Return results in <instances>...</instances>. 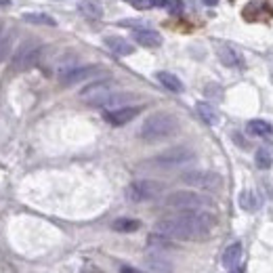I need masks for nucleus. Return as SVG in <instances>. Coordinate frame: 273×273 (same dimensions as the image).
Segmentation results:
<instances>
[{
  "instance_id": "24",
  "label": "nucleus",
  "mask_w": 273,
  "mask_h": 273,
  "mask_svg": "<svg viewBox=\"0 0 273 273\" xmlns=\"http://www.w3.org/2000/svg\"><path fill=\"white\" fill-rule=\"evenodd\" d=\"M139 227H141V223L135 221V218H118V221H113V229L120 233H133Z\"/></svg>"
},
{
  "instance_id": "32",
  "label": "nucleus",
  "mask_w": 273,
  "mask_h": 273,
  "mask_svg": "<svg viewBox=\"0 0 273 273\" xmlns=\"http://www.w3.org/2000/svg\"><path fill=\"white\" fill-rule=\"evenodd\" d=\"M11 4V0H0V6H8Z\"/></svg>"
},
{
  "instance_id": "17",
  "label": "nucleus",
  "mask_w": 273,
  "mask_h": 273,
  "mask_svg": "<svg viewBox=\"0 0 273 273\" xmlns=\"http://www.w3.org/2000/svg\"><path fill=\"white\" fill-rule=\"evenodd\" d=\"M240 208L246 210V213H257V210L261 208V200L259 196L254 193L252 189H244L240 193Z\"/></svg>"
},
{
  "instance_id": "12",
  "label": "nucleus",
  "mask_w": 273,
  "mask_h": 273,
  "mask_svg": "<svg viewBox=\"0 0 273 273\" xmlns=\"http://www.w3.org/2000/svg\"><path fill=\"white\" fill-rule=\"evenodd\" d=\"M133 38H135V42H139L141 47H147V49H156V47L162 45L160 32H156L152 28H135Z\"/></svg>"
},
{
  "instance_id": "21",
  "label": "nucleus",
  "mask_w": 273,
  "mask_h": 273,
  "mask_svg": "<svg viewBox=\"0 0 273 273\" xmlns=\"http://www.w3.org/2000/svg\"><path fill=\"white\" fill-rule=\"evenodd\" d=\"M21 19L30 25H47V28H55L57 25V21L47 13H23Z\"/></svg>"
},
{
  "instance_id": "11",
  "label": "nucleus",
  "mask_w": 273,
  "mask_h": 273,
  "mask_svg": "<svg viewBox=\"0 0 273 273\" xmlns=\"http://www.w3.org/2000/svg\"><path fill=\"white\" fill-rule=\"evenodd\" d=\"M103 69L99 65H82V67H74L69 69V72H65L63 76H61V82H63L65 86H72V84H78V82H84L89 80V78L101 74Z\"/></svg>"
},
{
  "instance_id": "30",
  "label": "nucleus",
  "mask_w": 273,
  "mask_h": 273,
  "mask_svg": "<svg viewBox=\"0 0 273 273\" xmlns=\"http://www.w3.org/2000/svg\"><path fill=\"white\" fill-rule=\"evenodd\" d=\"M120 273H143V271H139V269H133V267H122Z\"/></svg>"
},
{
  "instance_id": "7",
  "label": "nucleus",
  "mask_w": 273,
  "mask_h": 273,
  "mask_svg": "<svg viewBox=\"0 0 273 273\" xmlns=\"http://www.w3.org/2000/svg\"><path fill=\"white\" fill-rule=\"evenodd\" d=\"M113 93V82L111 80H99L89 84L86 89H82L80 99L89 105H95V108H103V103L108 101V97Z\"/></svg>"
},
{
  "instance_id": "19",
  "label": "nucleus",
  "mask_w": 273,
  "mask_h": 273,
  "mask_svg": "<svg viewBox=\"0 0 273 273\" xmlns=\"http://www.w3.org/2000/svg\"><path fill=\"white\" fill-rule=\"evenodd\" d=\"M240 257H242V242H233L231 246H227L223 252V267H227V269L235 267Z\"/></svg>"
},
{
  "instance_id": "9",
  "label": "nucleus",
  "mask_w": 273,
  "mask_h": 273,
  "mask_svg": "<svg viewBox=\"0 0 273 273\" xmlns=\"http://www.w3.org/2000/svg\"><path fill=\"white\" fill-rule=\"evenodd\" d=\"M242 17L246 21H269L271 17H273V8L269 2H265V0H250L248 4L244 6V11H242Z\"/></svg>"
},
{
  "instance_id": "16",
  "label": "nucleus",
  "mask_w": 273,
  "mask_h": 273,
  "mask_svg": "<svg viewBox=\"0 0 273 273\" xmlns=\"http://www.w3.org/2000/svg\"><path fill=\"white\" fill-rule=\"evenodd\" d=\"M217 55H218V59H221L227 67H237V65L242 63L240 55H237V53L229 45H217Z\"/></svg>"
},
{
  "instance_id": "4",
  "label": "nucleus",
  "mask_w": 273,
  "mask_h": 273,
  "mask_svg": "<svg viewBox=\"0 0 273 273\" xmlns=\"http://www.w3.org/2000/svg\"><path fill=\"white\" fill-rule=\"evenodd\" d=\"M164 204L174 210H204L213 206V200L196 191H174L166 198Z\"/></svg>"
},
{
  "instance_id": "3",
  "label": "nucleus",
  "mask_w": 273,
  "mask_h": 273,
  "mask_svg": "<svg viewBox=\"0 0 273 273\" xmlns=\"http://www.w3.org/2000/svg\"><path fill=\"white\" fill-rule=\"evenodd\" d=\"M196 160V152L187 145H177V147H170V149H164L162 154L154 156L149 164L158 166V168H177V166L183 164H189Z\"/></svg>"
},
{
  "instance_id": "29",
  "label": "nucleus",
  "mask_w": 273,
  "mask_h": 273,
  "mask_svg": "<svg viewBox=\"0 0 273 273\" xmlns=\"http://www.w3.org/2000/svg\"><path fill=\"white\" fill-rule=\"evenodd\" d=\"M229 273H246V267L244 265H235V267L229 269Z\"/></svg>"
},
{
  "instance_id": "1",
  "label": "nucleus",
  "mask_w": 273,
  "mask_h": 273,
  "mask_svg": "<svg viewBox=\"0 0 273 273\" xmlns=\"http://www.w3.org/2000/svg\"><path fill=\"white\" fill-rule=\"evenodd\" d=\"M217 227V217L206 210H181L179 215L160 218L156 233L170 240H204Z\"/></svg>"
},
{
  "instance_id": "31",
  "label": "nucleus",
  "mask_w": 273,
  "mask_h": 273,
  "mask_svg": "<svg viewBox=\"0 0 273 273\" xmlns=\"http://www.w3.org/2000/svg\"><path fill=\"white\" fill-rule=\"evenodd\" d=\"M154 6H166V0H154Z\"/></svg>"
},
{
  "instance_id": "23",
  "label": "nucleus",
  "mask_w": 273,
  "mask_h": 273,
  "mask_svg": "<svg viewBox=\"0 0 273 273\" xmlns=\"http://www.w3.org/2000/svg\"><path fill=\"white\" fill-rule=\"evenodd\" d=\"M248 133L250 135H257V137H271L273 135V128L269 122L265 120H250L248 122Z\"/></svg>"
},
{
  "instance_id": "18",
  "label": "nucleus",
  "mask_w": 273,
  "mask_h": 273,
  "mask_svg": "<svg viewBox=\"0 0 273 273\" xmlns=\"http://www.w3.org/2000/svg\"><path fill=\"white\" fill-rule=\"evenodd\" d=\"M196 111H198V116H200L202 120H204L208 126H217V124H218V120H221L213 105H208V103H204V101H200V103L196 105Z\"/></svg>"
},
{
  "instance_id": "14",
  "label": "nucleus",
  "mask_w": 273,
  "mask_h": 273,
  "mask_svg": "<svg viewBox=\"0 0 273 273\" xmlns=\"http://www.w3.org/2000/svg\"><path fill=\"white\" fill-rule=\"evenodd\" d=\"M105 47H108L111 53H116V55H130V53L135 51V47L130 45L128 40H124V38H120V36H108L105 38Z\"/></svg>"
},
{
  "instance_id": "25",
  "label": "nucleus",
  "mask_w": 273,
  "mask_h": 273,
  "mask_svg": "<svg viewBox=\"0 0 273 273\" xmlns=\"http://www.w3.org/2000/svg\"><path fill=\"white\" fill-rule=\"evenodd\" d=\"M271 164H273V156H271V152L269 149H259L257 152V166L261 170H267V168H271Z\"/></svg>"
},
{
  "instance_id": "8",
  "label": "nucleus",
  "mask_w": 273,
  "mask_h": 273,
  "mask_svg": "<svg viewBox=\"0 0 273 273\" xmlns=\"http://www.w3.org/2000/svg\"><path fill=\"white\" fill-rule=\"evenodd\" d=\"M183 183L191 185V187H198V189H221L223 179L221 174L217 172H208V170H191V172H185L181 177Z\"/></svg>"
},
{
  "instance_id": "20",
  "label": "nucleus",
  "mask_w": 273,
  "mask_h": 273,
  "mask_svg": "<svg viewBox=\"0 0 273 273\" xmlns=\"http://www.w3.org/2000/svg\"><path fill=\"white\" fill-rule=\"evenodd\" d=\"M156 78H158V82H160L164 89H168L172 93H183V82L174 74H170V72H158Z\"/></svg>"
},
{
  "instance_id": "13",
  "label": "nucleus",
  "mask_w": 273,
  "mask_h": 273,
  "mask_svg": "<svg viewBox=\"0 0 273 273\" xmlns=\"http://www.w3.org/2000/svg\"><path fill=\"white\" fill-rule=\"evenodd\" d=\"M145 267L149 273H172L174 267L168 259H164L162 254H147L145 257Z\"/></svg>"
},
{
  "instance_id": "26",
  "label": "nucleus",
  "mask_w": 273,
  "mask_h": 273,
  "mask_svg": "<svg viewBox=\"0 0 273 273\" xmlns=\"http://www.w3.org/2000/svg\"><path fill=\"white\" fill-rule=\"evenodd\" d=\"M166 8H168L170 13L179 15L183 11V2H181V0H166Z\"/></svg>"
},
{
  "instance_id": "2",
  "label": "nucleus",
  "mask_w": 273,
  "mask_h": 273,
  "mask_svg": "<svg viewBox=\"0 0 273 273\" xmlns=\"http://www.w3.org/2000/svg\"><path fill=\"white\" fill-rule=\"evenodd\" d=\"M177 130H179V120L174 118L172 113L158 111V113H152V116L141 124L139 137L147 141V143H156V141L172 137Z\"/></svg>"
},
{
  "instance_id": "22",
  "label": "nucleus",
  "mask_w": 273,
  "mask_h": 273,
  "mask_svg": "<svg viewBox=\"0 0 273 273\" xmlns=\"http://www.w3.org/2000/svg\"><path fill=\"white\" fill-rule=\"evenodd\" d=\"M128 101H133V95H130V93H111L108 97V101L103 103V108L105 109H118V108L128 105Z\"/></svg>"
},
{
  "instance_id": "27",
  "label": "nucleus",
  "mask_w": 273,
  "mask_h": 273,
  "mask_svg": "<svg viewBox=\"0 0 273 273\" xmlns=\"http://www.w3.org/2000/svg\"><path fill=\"white\" fill-rule=\"evenodd\" d=\"M137 8H154V0H126Z\"/></svg>"
},
{
  "instance_id": "15",
  "label": "nucleus",
  "mask_w": 273,
  "mask_h": 273,
  "mask_svg": "<svg viewBox=\"0 0 273 273\" xmlns=\"http://www.w3.org/2000/svg\"><path fill=\"white\" fill-rule=\"evenodd\" d=\"M78 11L84 17H89V19H101L103 4H101V0H82V2L78 4Z\"/></svg>"
},
{
  "instance_id": "28",
  "label": "nucleus",
  "mask_w": 273,
  "mask_h": 273,
  "mask_svg": "<svg viewBox=\"0 0 273 273\" xmlns=\"http://www.w3.org/2000/svg\"><path fill=\"white\" fill-rule=\"evenodd\" d=\"M206 95H208V97H217V99H221V97H223V95H221V89H218L217 84H208V86H206Z\"/></svg>"
},
{
  "instance_id": "33",
  "label": "nucleus",
  "mask_w": 273,
  "mask_h": 273,
  "mask_svg": "<svg viewBox=\"0 0 273 273\" xmlns=\"http://www.w3.org/2000/svg\"><path fill=\"white\" fill-rule=\"evenodd\" d=\"M217 2H218V0H204V4H210V6L217 4Z\"/></svg>"
},
{
  "instance_id": "10",
  "label": "nucleus",
  "mask_w": 273,
  "mask_h": 273,
  "mask_svg": "<svg viewBox=\"0 0 273 273\" xmlns=\"http://www.w3.org/2000/svg\"><path fill=\"white\" fill-rule=\"evenodd\" d=\"M139 113H141L139 105H124V108H118V109H108L103 118L113 126H124L130 120H135Z\"/></svg>"
},
{
  "instance_id": "5",
  "label": "nucleus",
  "mask_w": 273,
  "mask_h": 273,
  "mask_svg": "<svg viewBox=\"0 0 273 273\" xmlns=\"http://www.w3.org/2000/svg\"><path fill=\"white\" fill-rule=\"evenodd\" d=\"M160 193H164V183L154 181V179H141L130 183L126 187V198L130 202H145V200H154Z\"/></svg>"
},
{
  "instance_id": "6",
  "label": "nucleus",
  "mask_w": 273,
  "mask_h": 273,
  "mask_svg": "<svg viewBox=\"0 0 273 273\" xmlns=\"http://www.w3.org/2000/svg\"><path fill=\"white\" fill-rule=\"evenodd\" d=\"M40 53H42V47L38 45V42H34V40L23 42V45L19 47V51L15 53V57H13L15 72H25V69L34 67L40 59Z\"/></svg>"
}]
</instances>
